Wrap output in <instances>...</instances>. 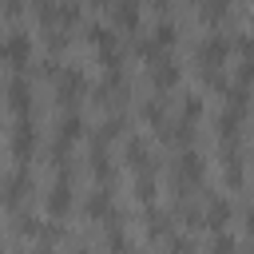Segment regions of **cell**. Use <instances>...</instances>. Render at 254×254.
Instances as JSON below:
<instances>
[{
  "label": "cell",
  "mask_w": 254,
  "mask_h": 254,
  "mask_svg": "<svg viewBox=\"0 0 254 254\" xmlns=\"http://www.w3.org/2000/svg\"><path fill=\"white\" fill-rule=\"evenodd\" d=\"M167 139H171L175 147H187V143H194V123H187V119H175V123H167Z\"/></svg>",
  "instance_id": "cell-18"
},
{
  "label": "cell",
  "mask_w": 254,
  "mask_h": 254,
  "mask_svg": "<svg viewBox=\"0 0 254 254\" xmlns=\"http://www.w3.org/2000/svg\"><path fill=\"white\" fill-rule=\"evenodd\" d=\"M0 60L12 64V67L32 64V36H28V32H8V36L0 40Z\"/></svg>",
  "instance_id": "cell-1"
},
{
  "label": "cell",
  "mask_w": 254,
  "mask_h": 254,
  "mask_svg": "<svg viewBox=\"0 0 254 254\" xmlns=\"http://www.w3.org/2000/svg\"><path fill=\"white\" fill-rule=\"evenodd\" d=\"M4 91H8V107H12L20 119H28V111H32V83H28L24 75H12Z\"/></svg>",
  "instance_id": "cell-7"
},
{
  "label": "cell",
  "mask_w": 254,
  "mask_h": 254,
  "mask_svg": "<svg viewBox=\"0 0 254 254\" xmlns=\"http://www.w3.org/2000/svg\"><path fill=\"white\" fill-rule=\"evenodd\" d=\"M143 119H147L151 127H167V107H163L159 99H147V103H143Z\"/></svg>",
  "instance_id": "cell-22"
},
{
  "label": "cell",
  "mask_w": 254,
  "mask_h": 254,
  "mask_svg": "<svg viewBox=\"0 0 254 254\" xmlns=\"http://www.w3.org/2000/svg\"><path fill=\"white\" fill-rule=\"evenodd\" d=\"M155 187H159V183H155L151 171H139V175H135V194H139V202H155Z\"/></svg>",
  "instance_id": "cell-21"
},
{
  "label": "cell",
  "mask_w": 254,
  "mask_h": 254,
  "mask_svg": "<svg viewBox=\"0 0 254 254\" xmlns=\"http://www.w3.org/2000/svg\"><path fill=\"white\" fill-rule=\"evenodd\" d=\"M179 79H183V67L163 52V56H155L151 60V83L159 87V91H171V87H179Z\"/></svg>",
  "instance_id": "cell-4"
},
{
  "label": "cell",
  "mask_w": 254,
  "mask_h": 254,
  "mask_svg": "<svg viewBox=\"0 0 254 254\" xmlns=\"http://www.w3.org/2000/svg\"><path fill=\"white\" fill-rule=\"evenodd\" d=\"M107 250H111V254H131V238L123 234L119 214H115V218H107Z\"/></svg>",
  "instance_id": "cell-17"
},
{
  "label": "cell",
  "mask_w": 254,
  "mask_h": 254,
  "mask_svg": "<svg viewBox=\"0 0 254 254\" xmlns=\"http://www.w3.org/2000/svg\"><path fill=\"white\" fill-rule=\"evenodd\" d=\"M79 135H83V115H79V111H67V115H60V119H56V143L71 147Z\"/></svg>",
  "instance_id": "cell-11"
},
{
  "label": "cell",
  "mask_w": 254,
  "mask_h": 254,
  "mask_svg": "<svg viewBox=\"0 0 254 254\" xmlns=\"http://www.w3.org/2000/svg\"><path fill=\"white\" fill-rule=\"evenodd\" d=\"M75 254H91V250H87V246H79V250H75Z\"/></svg>",
  "instance_id": "cell-28"
},
{
  "label": "cell",
  "mask_w": 254,
  "mask_h": 254,
  "mask_svg": "<svg viewBox=\"0 0 254 254\" xmlns=\"http://www.w3.org/2000/svg\"><path fill=\"white\" fill-rule=\"evenodd\" d=\"M147 234L167 242V238H171V210H155V206H151V210H147Z\"/></svg>",
  "instance_id": "cell-16"
},
{
  "label": "cell",
  "mask_w": 254,
  "mask_h": 254,
  "mask_svg": "<svg viewBox=\"0 0 254 254\" xmlns=\"http://www.w3.org/2000/svg\"><path fill=\"white\" fill-rule=\"evenodd\" d=\"M91 175L99 179V183H107L111 179V159H107V151H103V143L91 151Z\"/></svg>",
  "instance_id": "cell-20"
},
{
  "label": "cell",
  "mask_w": 254,
  "mask_h": 254,
  "mask_svg": "<svg viewBox=\"0 0 254 254\" xmlns=\"http://www.w3.org/2000/svg\"><path fill=\"white\" fill-rule=\"evenodd\" d=\"M28 190H32V175H28V171H12V175L4 179V194H0V198H4L8 210H16V206L24 202Z\"/></svg>",
  "instance_id": "cell-9"
},
{
  "label": "cell",
  "mask_w": 254,
  "mask_h": 254,
  "mask_svg": "<svg viewBox=\"0 0 254 254\" xmlns=\"http://www.w3.org/2000/svg\"><path fill=\"white\" fill-rule=\"evenodd\" d=\"M16 230H20V234H40V218L20 214V218H16Z\"/></svg>",
  "instance_id": "cell-26"
},
{
  "label": "cell",
  "mask_w": 254,
  "mask_h": 254,
  "mask_svg": "<svg viewBox=\"0 0 254 254\" xmlns=\"http://www.w3.org/2000/svg\"><path fill=\"white\" fill-rule=\"evenodd\" d=\"M83 214L87 218H95V222H107V218H115V202H111V190H91L87 194V202H83Z\"/></svg>",
  "instance_id": "cell-10"
},
{
  "label": "cell",
  "mask_w": 254,
  "mask_h": 254,
  "mask_svg": "<svg viewBox=\"0 0 254 254\" xmlns=\"http://www.w3.org/2000/svg\"><path fill=\"white\" fill-rule=\"evenodd\" d=\"M32 254H52V250H48V246H36V250H32Z\"/></svg>",
  "instance_id": "cell-27"
},
{
  "label": "cell",
  "mask_w": 254,
  "mask_h": 254,
  "mask_svg": "<svg viewBox=\"0 0 254 254\" xmlns=\"http://www.w3.org/2000/svg\"><path fill=\"white\" fill-rule=\"evenodd\" d=\"M167 254H194L190 238H167Z\"/></svg>",
  "instance_id": "cell-25"
},
{
  "label": "cell",
  "mask_w": 254,
  "mask_h": 254,
  "mask_svg": "<svg viewBox=\"0 0 254 254\" xmlns=\"http://www.w3.org/2000/svg\"><path fill=\"white\" fill-rule=\"evenodd\" d=\"M226 12H230V0H198V16L206 24H222Z\"/></svg>",
  "instance_id": "cell-19"
},
{
  "label": "cell",
  "mask_w": 254,
  "mask_h": 254,
  "mask_svg": "<svg viewBox=\"0 0 254 254\" xmlns=\"http://www.w3.org/2000/svg\"><path fill=\"white\" fill-rule=\"evenodd\" d=\"M123 155H127V163H131L135 171H151V167H147V159H151V151H147V139L131 135V139H127V147H123Z\"/></svg>",
  "instance_id": "cell-15"
},
{
  "label": "cell",
  "mask_w": 254,
  "mask_h": 254,
  "mask_svg": "<svg viewBox=\"0 0 254 254\" xmlns=\"http://www.w3.org/2000/svg\"><path fill=\"white\" fill-rule=\"evenodd\" d=\"M198 115H202V99L198 95H187L183 99V119L187 123H198Z\"/></svg>",
  "instance_id": "cell-24"
},
{
  "label": "cell",
  "mask_w": 254,
  "mask_h": 254,
  "mask_svg": "<svg viewBox=\"0 0 254 254\" xmlns=\"http://www.w3.org/2000/svg\"><path fill=\"white\" fill-rule=\"evenodd\" d=\"M147 40H151V48H155V52H167V48L179 40V28H175L171 20H159V24L151 28V36H147Z\"/></svg>",
  "instance_id": "cell-14"
},
{
  "label": "cell",
  "mask_w": 254,
  "mask_h": 254,
  "mask_svg": "<svg viewBox=\"0 0 254 254\" xmlns=\"http://www.w3.org/2000/svg\"><path fill=\"white\" fill-rule=\"evenodd\" d=\"M202 171H206V167H202V155L190 151V147H183V155H179V163H175V183H179V187H187V183L198 187V183H202Z\"/></svg>",
  "instance_id": "cell-5"
},
{
  "label": "cell",
  "mask_w": 254,
  "mask_h": 254,
  "mask_svg": "<svg viewBox=\"0 0 254 254\" xmlns=\"http://www.w3.org/2000/svg\"><path fill=\"white\" fill-rule=\"evenodd\" d=\"M230 218H234V206H230L226 198H210V202H206V210H202V222H206L210 230H222Z\"/></svg>",
  "instance_id": "cell-13"
},
{
  "label": "cell",
  "mask_w": 254,
  "mask_h": 254,
  "mask_svg": "<svg viewBox=\"0 0 254 254\" xmlns=\"http://www.w3.org/2000/svg\"><path fill=\"white\" fill-rule=\"evenodd\" d=\"M8 147H12V155H16L20 163H28V159H32V151H36V127H32L28 119H20V123L12 127Z\"/></svg>",
  "instance_id": "cell-8"
},
{
  "label": "cell",
  "mask_w": 254,
  "mask_h": 254,
  "mask_svg": "<svg viewBox=\"0 0 254 254\" xmlns=\"http://www.w3.org/2000/svg\"><path fill=\"white\" fill-rule=\"evenodd\" d=\"M234 250H238L234 234H214L210 238V254H234Z\"/></svg>",
  "instance_id": "cell-23"
},
{
  "label": "cell",
  "mask_w": 254,
  "mask_h": 254,
  "mask_svg": "<svg viewBox=\"0 0 254 254\" xmlns=\"http://www.w3.org/2000/svg\"><path fill=\"white\" fill-rule=\"evenodd\" d=\"M230 48H234V44H230L222 32H210V36L198 44V64L210 71V67H218V64H226V60H230Z\"/></svg>",
  "instance_id": "cell-3"
},
{
  "label": "cell",
  "mask_w": 254,
  "mask_h": 254,
  "mask_svg": "<svg viewBox=\"0 0 254 254\" xmlns=\"http://www.w3.org/2000/svg\"><path fill=\"white\" fill-rule=\"evenodd\" d=\"M83 91H87V75L75 64H67L64 71H56V95H60V103H75Z\"/></svg>",
  "instance_id": "cell-2"
},
{
  "label": "cell",
  "mask_w": 254,
  "mask_h": 254,
  "mask_svg": "<svg viewBox=\"0 0 254 254\" xmlns=\"http://www.w3.org/2000/svg\"><path fill=\"white\" fill-rule=\"evenodd\" d=\"M0 254H4V250H0Z\"/></svg>",
  "instance_id": "cell-29"
},
{
  "label": "cell",
  "mask_w": 254,
  "mask_h": 254,
  "mask_svg": "<svg viewBox=\"0 0 254 254\" xmlns=\"http://www.w3.org/2000/svg\"><path fill=\"white\" fill-rule=\"evenodd\" d=\"M111 24L135 32V28H139V0H115V4H111Z\"/></svg>",
  "instance_id": "cell-12"
},
{
  "label": "cell",
  "mask_w": 254,
  "mask_h": 254,
  "mask_svg": "<svg viewBox=\"0 0 254 254\" xmlns=\"http://www.w3.org/2000/svg\"><path fill=\"white\" fill-rule=\"evenodd\" d=\"M44 206H48L52 218H64V214L71 210V179H67V175H60V179L52 183V190L44 194Z\"/></svg>",
  "instance_id": "cell-6"
}]
</instances>
